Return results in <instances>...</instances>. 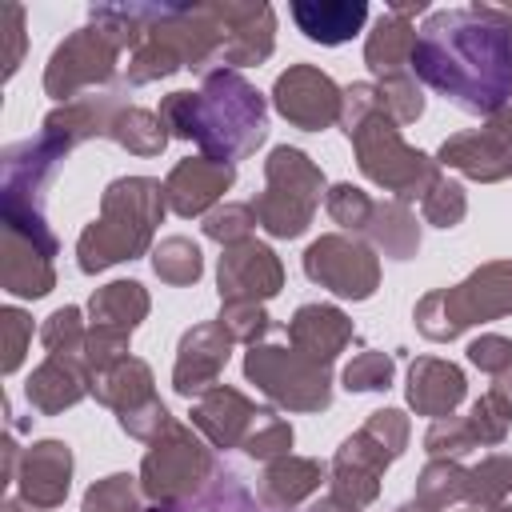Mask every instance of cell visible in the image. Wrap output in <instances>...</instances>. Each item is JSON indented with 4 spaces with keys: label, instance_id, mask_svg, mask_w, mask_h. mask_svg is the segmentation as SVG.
I'll return each instance as SVG.
<instances>
[{
    "label": "cell",
    "instance_id": "obj_16",
    "mask_svg": "<svg viewBox=\"0 0 512 512\" xmlns=\"http://www.w3.org/2000/svg\"><path fill=\"white\" fill-rule=\"evenodd\" d=\"M72 452L60 440H40L20 460V492L32 508H56L68 496Z\"/></svg>",
    "mask_w": 512,
    "mask_h": 512
},
{
    "label": "cell",
    "instance_id": "obj_39",
    "mask_svg": "<svg viewBox=\"0 0 512 512\" xmlns=\"http://www.w3.org/2000/svg\"><path fill=\"white\" fill-rule=\"evenodd\" d=\"M424 448H428L432 456H464V452L476 448L472 424H468V420H452V416H444V420H436V424L428 428Z\"/></svg>",
    "mask_w": 512,
    "mask_h": 512
},
{
    "label": "cell",
    "instance_id": "obj_35",
    "mask_svg": "<svg viewBox=\"0 0 512 512\" xmlns=\"http://www.w3.org/2000/svg\"><path fill=\"white\" fill-rule=\"evenodd\" d=\"M84 512H140L132 476L120 472V476H108V480L92 484L88 496H84Z\"/></svg>",
    "mask_w": 512,
    "mask_h": 512
},
{
    "label": "cell",
    "instance_id": "obj_23",
    "mask_svg": "<svg viewBox=\"0 0 512 512\" xmlns=\"http://www.w3.org/2000/svg\"><path fill=\"white\" fill-rule=\"evenodd\" d=\"M292 20L300 24V32L308 40L320 44H344L360 32V24L368 20V4L364 0H336V4H292Z\"/></svg>",
    "mask_w": 512,
    "mask_h": 512
},
{
    "label": "cell",
    "instance_id": "obj_10",
    "mask_svg": "<svg viewBox=\"0 0 512 512\" xmlns=\"http://www.w3.org/2000/svg\"><path fill=\"white\" fill-rule=\"evenodd\" d=\"M116 36H108L104 28H80L72 40H64L56 52H52V64H48V76H44V88L64 100L72 96L76 88L84 84H104L112 76V60H116Z\"/></svg>",
    "mask_w": 512,
    "mask_h": 512
},
{
    "label": "cell",
    "instance_id": "obj_22",
    "mask_svg": "<svg viewBox=\"0 0 512 512\" xmlns=\"http://www.w3.org/2000/svg\"><path fill=\"white\" fill-rule=\"evenodd\" d=\"M4 288L16 296H44L52 288V252L4 228Z\"/></svg>",
    "mask_w": 512,
    "mask_h": 512
},
{
    "label": "cell",
    "instance_id": "obj_15",
    "mask_svg": "<svg viewBox=\"0 0 512 512\" xmlns=\"http://www.w3.org/2000/svg\"><path fill=\"white\" fill-rule=\"evenodd\" d=\"M228 344H232V336H228L220 324H200V328L184 332L180 356H176V372H172L176 392H180V396L208 392V384L216 380V372H220L224 360H228Z\"/></svg>",
    "mask_w": 512,
    "mask_h": 512
},
{
    "label": "cell",
    "instance_id": "obj_42",
    "mask_svg": "<svg viewBox=\"0 0 512 512\" xmlns=\"http://www.w3.org/2000/svg\"><path fill=\"white\" fill-rule=\"evenodd\" d=\"M168 408L152 396V400H144L140 408H132V412H120V428L128 432V436H136V440H156L160 432H168Z\"/></svg>",
    "mask_w": 512,
    "mask_h": 512
},
{
    "label": "cell",
    "instance_id": "obj_4",
    "mask_svg": "<svg viewBox=\"0 0 512 512\" xmlns=\"http://www.w3.org/2000/svg\"><path fill=\"white\" fill-rule=\"evenodd\" d=\"M512 312V260L472 272L464 284L432 292L416 308V324L428 340H452L468 324H484Z\"/></svg>",
    "mask_w": 512,
    "mask_h": 512
},
{
    "label": "cell",
    "instance_id": "obj_13",
    "mask_svg": "<svg viewBox=\"0 0 512 512\" xmlns=\"http://www.w3.org/2000/svg\"><path fill=\"white\" fill-rule=\"evenodd\" d=\"M276 108L284 120H292L296 128H308V132H320L328 128L332 120H340V108H344V96L336 92V84L308 68V64H296L288 68L280 80H276Z\"/></svg>",
    "mask_w": 512,
    "mask_h": 512
},
{
    "label": "cell",
    "instance_id": "obj_31",
    "mask_svg": "<svg viewBox=\"0 0 512 512\" xmlns=\"http://www.w3.org/2000/svg\"><path fill=\"white\" fill-rule=\"evenodd\" d=\"M152 264H156V276L160 280H168V284H192L200 276V248L192 240H184V236H168L156 248Z\"/></svg>",
    "mask_w": 512,
    "mask_h": 512
},
{
    "label": "cell",
    "instance_id": "obj_29",
    "mask_svg": "<svg viewBox=\"0 0 512 512\" xmlns=\"http://www.w3.org/2000/svg\"><path fill=\"white\" fill-rule=\"evenodd\" d=\"M116 144H124L128 152L136 156H156L164 144H168V132H164V120L144 112V108H128V112H116L112 120V132H108Z\"/></svg>",
    "mask_w": 512,
    "mask_h": 512
},
{
    "label": "cell",
    "instance_id": "obj_19",
    "mask_svg": "<svg viewBox=\"0 0 512 512\" xmlns=\"http://www.w3.org/2000/svg\"><path fill=\"white\" fill-rule=\"evenodd\" d=\"M92 368H88V360H76L72 352H64V356H48L32 376H28V404L32 408H40V412H60V408H68V404H76L84 392H88V384H92V376H88Z\"/></svg>",
    "mask_w": 512,
    "mask_h": 512
},
{
    "label": "cell",
    "instance_id": "obj_11",
    "mask_svg": "<svg viewBox=\"0 0 512 512\" xmlns=\"http://www.w3.org/2000/svg\"><path fill=\"white\" fill-rule=\"evenodd\" d=\"M396 456L368 432L360 428L356 436H348L332 460V500L344 508V512H356L364 508L376 488H380V472L392 464Z\"/></svg>",
    "mask_w": 512,
    "mask_h": 512
},
{
    "label": "cell",
    "instance_id": "obj_48",
    "mask_svg": "<svg viewBox=\"0 0 512 512\" xmlns=\"http://www.w3.org/2000/svg\"><path fill=\"white\" fill-rule=\"evenodd\" d=\"M508 380H512V372H508Z\"/></svg>",
    "mask_w": 512,
    "mask_h": 512
},
{
    "label": "cell",
    "instance_id": "obj_32",
    "mask_svg": "<svg viewBox=\"0 0 512 512\" xmlns=\"http://www.w3.org/2000/svg\"><path fill=\"white\" fill-rule=\"evenodd\" d=\"M504 492H512V456H488L480 468L468 472V500L500 504Z\"/></svg>",
    "mask_w": 512,
    "mask_h": 512
},
{
    "label": "cell",
    "instance_id": "obj_41",
    "mask_svg": "<svg viewBox=\"0 0 512 512\" xmlns=\"http://www.w3.org/2000/svg\"><path fill=\"white\" fill-rule=\"evenodd\" d=\"M424 216L436 224V228H452L460 216H464V192H460V184H452V180H436L432 188H428V196H424Z\"/></svg>",
    "mask_w": 512,
    "mask_h": 512
},
{
    "label": "cell",
    "instance_id": "obj_43",
    "mask_svg": "<svg viewBox=\"0 0 512 512\" xmlns=\"http://www.w3.org/2000/svg\"><path fill=\"white\" fill-rule=\"evenodd\" d=\"M0 328H4V372H16L24 360V344L32 340V320L20 308H4Z\"/></svg>",
    "mask_w": 512,
    "mask_h": 512
},
{
    "label": "cell",
    "instance_id": "obj_25",
    "mask_svg": "<svg viewBox=\"0 0 512 512\" xmlns=\"http://www.w3.org/2000/svg\"><path fill=\"white\" fill-rule=\"evenodd\" d=\"M320 480H324V468H320L316 460L280 456V460H272V464H268L260 492H264V500H268L272 508H292L296 500H304L308 492H316V488H320Z\"/></svg>",
    "mask_w": 512,
    "mask_h": 512
},
{
    "label": "cell",
    "instance_id": "obj_34",
    "mask_svg": "<svg viewBox=\"0 0 512 512\" xmlns=\"http://www.w3.org/2000/svg\"><path fill=\"white\" fill-rule=\"evenodd\" d=\"M40 340H44V348H48L52 356L76 352V348L88 340V336H84V328H80V308H56V312L44 320Z\"/></svg>",
    "mask_w": 512,
    "mask_h": 512
},
{
    "label": "cell",
    "instance_id": "obj_17",
    "mask_svg": "<svg viewBox=\"0 0 512 512\" xmlns=\"http://www.w3.org/2000/svg\"><path fill=\"white\" fill-rule=\"evenodd\" d=\"M232 180H236L232 164H220V160L200 156V160L176 164L172 176H168V184H164V192H168V200H172V208L180 216H200L208 204H216L224 196V188Z\"/></svg>",
    "mask_w": 512,
    "mask_h": 512
},
{
    "label": "cell",
    "instance_id": "obj_14",
    "mask_svg": "<svg viewBox=\"0 0 512 512\" xmlns=\"http://www.w3.org/2000/svg\"><path fill=\"white\" fill-rule=\"evenodd\" d=\"M280 260L272 248L256 244V240H240L228 244V252L220 256V296L224 300H268L280 292Z\"/></svg>",
    "mask_w": 512,
    "mask_h": 512
},
{
    "label": "cell",
    "instance_id": "obj_20",
    "mask_svg": "<svg viewBox=\"0 0 512 512\" xmlns=\"http://www.w3.org/2000/svg\"><path fill=\"white\" fill-rule=\"evenodd\" d=\"M256 416H260V412H256L236 388H208V392H200V400H196V408H192V424L204 428L216 448L244 444V436L252 432Z\"/></svg>",
    "mask_w": 512,
    "mask_h": 512
},
{
    "label": "cell",
    "instance_id": "obj_37",
    "mask_svg": "<svg viewBox=\"0 0 512 512\" xmlns=\"http://www.w3.org/2000/svg\"><path fill=\"white\" fill-rule=\"evenodd\" d=\"M220 328L232 336V340H256L272 328L268 312L260 304H248V300H224V312H220Z\"/></svg>",
    "mask_w": 512,
    "mask_h": 512
},
{
    "label": "cell",
    "instance_id": "obj_3",
    "mask_svg": "<svg viewBox=\"0 0 512 512\" xmlns=\"http://www.w3.org/2000/svg\"><path fill=\"white\" fill-rule=\"evenodd\" d=\"M164 188L148 176H132V180H116L104 192V216L92 220L76 244L80 256V272H100L108 264L132 260L148 248L152 224H160L164 216Z\"/></svg>",
    "mask_w": 512,
    "mask_h": 512
},
{
    "label": "cell",
    "instance_id": "obj_33",
    "mask_svg": "<svg viewBox=\"0 0 512 512\" xmlns=\"http://www.w3.org/2000/svg\"><path fill=\"white\" fill-rule=\"evenodd\" d=\"M288 448H292V428L280 416L260 412L252 432L244 436V452L256 460H280V456H288Z\"/></svg>",
    "mask_w": 512,
    "mask_h": 512
},
{
    "label": "cell",
    "instance_id": "obj_38",
    "mask_svg": "<svg viewBox=\"0 0 512 512\" xmlns=\"http://www.w3.org/2000/svg\"><path fill=\"white\" fill-rule=\"evenodd\" d=\"M388 380H392V360L384 352H360L344 368V388L348 392H376V388H388Z\"/></svg>",
    "mask_w": 512,
    "mask_h": 512
},
{
    "label": "cell",
    "instance_id": "obj_46",
    "mask_svg": "<svg viewBox=\"0 0 512 512\" xmlns=\"http://www.w3.org/2000/svg\"><path fill=\"white\" fill-rule=\"evenodd\" d=\"M4 512H28V508H24L20 500H8V504H4Z\"/></svg>",
    "mask_w": 512,
    "mask_h": 512
},
{
    "label": "cell",
    "instance_id": "obj_27",
    "mask_svg": "<svg viewBox=\"0 0 512 512\" xmlns=\"http://www.w3.org/2000/svg\"><path fill=\"white\" fill-rule=\"evenodd\" d=\"M92 392H96V400H104V404H112L120 412H132L144 400H152V372H148L144 360H132L128 356V360L112 364L108 372H96Z\"/></svg>",
    "mask_w": 512,
    "mask_h": 512
},
{
    "label": "cell",
    "instance_id": "obj_30",
    "mask_svg": "<svg viewBox=\"0 0 512 512\" xmlns=\"http://www.w3.org/2000/svg\"><path fill=\"white\" fill-rule=\"evenodd\" d=\"M452 500H468V472L448 460L428 464L420 476V488H416V504L428 512H444Z\"/></svg>",
    "mask_w": 512,
    "mask_h": 512
},
{
    "label": "cell",
    "instance_id": "obj_24",
    "mask_svg": "<svg viewBox=\"0 0 512 512\" xmlns=\"http://www.w3.org/2000/svg\"><path fill=\"white\" fill-rule=\"evenodd\" d=\"M408 12H420V4H416V8H392V12L376 24V32L368 36L364 56H368V68H372L380 80L400 76V72H404V64L412 60L416 32L408 28Z\"/></svg>",
    "mask_w": 512,
    "mask_h": 512
},
{
    "label": "cell",
    "instance_id": "obj_36",
    "mask_svg": "<svg viewBox=\"0 0 512 512\" xmlns=\"http://www.w3.org/2000/svg\"><path fill=\"white\" fill-rule=\"evenodd\" d=\"M328 212H332L336 224H344V228H364V232H368L376 204H372L360 188H352V184H336V188L328 192Z\"/></svg>",
    "mask_w": 512,
    "mask_h": 512
},
{
    "label": "cell",
    "instance_id": "obj_44",
    "mask_svg": "<svg viewBox=\"0 0 512 512\" xmlns=\"http://www.w3.org/2000/svg\"><path fill=\"white\" fill-rule=\"evenodd\" d=\"M468 360L476 368L492 372V376H504V372H512V340H504V336H480V340L468 344Z\"/></svg>",
    "mask_w": 512,
    "mask_h": 512
},
{
    "label": "cell",
    "instance_id": "obj_12",
    "mask_svg": "<svg viewBox=\"0 0 512 512\" xmlns=\"http://www.w3.org/2000/svg\"><path fill=\"white\" fill-rule=\"evenodd\" d=\"M440 160L476 176V180H500L512 172V108H500L488 128L460 132L444 140Z\"/></svg>",
    "mask_w": 512,
    "mask_h": 512
},
{
    "label": "cell",
    "instance_id": "obj_28",
    "mask_svg": "<svg viewBox=\"0 0 512 512\" xmlns=\"http://www.w3.org/2000/svg\"><path fill=\"white\" fill-rule=\"evenodd\" d=\"M368 236H372L392 260H408V256L420 248L416 220L404 212V204H376L372 224H368Z\"/></svg>",
    "mask_w": 512,
    "mask_h": 512
},
{
    "label": "cell",
    "instance_id": "obj_1",
    "mask_svg": "<svg viewBox=\"0 0 512 512\" xmlns=\"http://www.w3.org/2000/svg\"><path fill=\"white\" fill-rule=\"evenodd\" d=\"M412 68L464 112H496L512 96V32L472 8L436 12L416 36Z\"/></svg>",
    "mask_w": 512,
    "mask_h": 512
},
{
    "label": "cell",
    "instance_id": "obj_18",
    "mask_svg": "<svg viewBox=\"0 0 512 512\" xmlns=\"http://www.w3.org/2000/svg\"><path fill=\"white\" fill-rule=\"evenodd\" d=\"M288 340L296 352L328 368V360L352 340V320L332 304H304L288 324Z\"/></svg>",
    "mask_w": 512,
    "mask_h": 512
},
{
    "label": "cell",
    "instance_id": "obj_5",
    "mask_svg": "<svg viewBox=\"0 0 512 512\" xmlns=\"http://www.w3.org/2000/svg\"><path fill=\"white\" fill-rule=\"evenodd\" d=\"M348 136L356 140V156H360L364 176H372L376 184H384V188L396 192L400 200H416V196L424 200L428 188L440 180L436 164H432L424 152H412V148L400 140L396 120H392L384 108H376L372 116H364Z\"/></svg>",
    "mask_w": 512,
    "mask_h": 512
},
{
    "label": "cell",
    "instance_id": "obj_7",
    "mask_svg": "<svg viewBox=\"0 0 512 512\" xmlns=\"http://www.w3.org/2000/svg\"><path fill=\"white\" fill-rule=\"evenodd\" d=\"M248 380H256V388L264 396H272L284 408L296 412H316L328 408L332 388H328V368L308 360L296 348H276V344H252L248 360H244Z\"/></svg>",
    "mask_w": 512,
    "mask_h": 512
},
{
    "label": "cell",
    "instance_id": "obj_47",
    "mask_svg": "<svg viewBox=\"0 0 512 512\" xmlns=\"http://www.w3.org/2000/svg\"><path fill=\"white\" fill-rule=\"evenodd\" d=\"M492 512H512V508H508V504H496V508H492Z\"/></svg>",
    "mask_w": 512,
    "mask_h": 512
},
{
    "label": "cell",
    "instance_id": "obj_6",
    "mask_svg": "<svg viewBox=\"0 0 512 512\" xmlns=\"http://www.w3.org/2000/svg\"><path fill=\"white\" fill-rule=\"evenodd\" d=\"M268 188L256 196L252 212L272 236H300L312 224V212L324 192L320 168L300 152V148H272L264 164Z\"/></svg>",
    "mask_w": 512,
    "mask_h": 512
},
{
    "label": "cell",
    "instance_id": "obj_21",
    "mask_svg": "<svg viewBox=\"0 0 512 512\" xmlns=\"http://www.w3.org/2000/svg\"><path fill=\"white\" fill-rule=\"evenodd\" d=\"M408 400H412L416 412L444 420L464 400V372L456 364H448V360L424 356L408 372Z\"/></svg>",
    "mask_w": 512,
    "mask_h": 512
},
{
    "label": "cell",
    "instance_id": "obj_8",
    "mask_svg": "<svg viewBox=\"0 0 512 512\" xmlns=\"http://www.w3.org/2000/svg\"><path fill=\"white\" fill-rule=\"evenodd\" d=\"M212 476V452L192 436V428L168 424L164 440L156 436L152 452L144 456V492L160 504L192 496Z\"/></svg>",
    "mask_w": 512,
    "mask_h": 512
},
{
    "label": "cell",
    "instance_id": "obj_2",
    "mask_svg": "<svg viewBox=\"0 0 512 512\" xmlns=\"http://www.w3.org/2000/svg\"><path fill=\"white\" fill-rule=\"evenodd\" d=\"M160 120L176 136L200 140L208 160L220 164L248 156L268 132L260 92L236 72H212L204 92H172L160 108Z\"/></svg>",
    "mask_w": 512,
    "mask_h": 512
},
{
    "label": "cell",
    "instance_id": "obj_9",
    "mask_svg": "<svg viewBox=\"0 0 512 512\" xmlns=\"http://www.w3.org/2000/svg\"><path fill=\"white\" fill-rule=\"evenodd\" d=\"M304 272L332 288L336 296H348V300H368L376 292V280H380V264L376 256L356 244V240H344V236H320L308 252H304Z\"/></svg>",
    "mask_w": 512,
    "mask_h": 512
},
{
    "label": "cell",
    "instance_id": "obj_26",
    "mask_svg": "<svg viewBox=\"0 0 512 512\" xmlns=\"http://www.w3.org/2000/svg\"><path fill=\"white\" fill-rule=\"evenodd\" d=\"M148 312V296L136 280H116L92 296V328L132 332Z\"/></svg>",
    "mask_w": 512,
    "mask_h": 512
},
{
    "label": "cell",
    "instance_id": "obj_40",
    "mask_svg": "<svg viewBox=\"0 0 512 512\" xmlns=\"http://www.w3.org/2000/svg\"><path fill=\"white\" fill-rule=\"evenodd\" d=\"M252 224H256V212H252L248 204H228V208L208 212L204 232H208L212 240H220V244H240V240H248V228H252Z\"/></svg>",
    "mask_w": 512,
    "mask_h": 512
},
{
    "label": "cell",
    "instance_id": "obj_45",
    "mask_svg": "<svg viewBox=\"0 0 512 512\" xmlns=\"http://www.w3.org/2000/svg\"><path fill=\"white\" fill-rule=\"evenodd\" d=\"M312 512H344V508H340V504H336V500H332V496H328V500H320V504H316V508H312Z\"/></svg>",
    "mask_w": 512,
    "mask_h": 512
}]
</instances>
